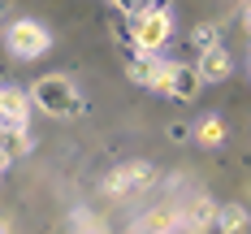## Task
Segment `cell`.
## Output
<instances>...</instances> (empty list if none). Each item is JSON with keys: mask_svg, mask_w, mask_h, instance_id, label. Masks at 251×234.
Returning a JSON list of instances; mask_svg holds the SVG:
<instances>
[{"mask_svg": "<svg viewBox=\"0 0 251 234\" xmlns=\"http://www.w3.org/2000/svg\"><path fill=\"white\" fill-rule=\"evenodd\" d=\"M195 143L200 148H221L226 143V122L217 113H203L200 122H195Z\"/></svg>", "mask_w": 251, "mask_h": 234, "instance_id": "10", "label": "cell"}, {"mask_svg": "<svg viewBox=\"0 0 251 234\" xmlns=\"http://www.w3.org/2000/svg\"><path fill=\"white\" fill-rule=\"evenodd\" d=\"M177 221H182V217H177V204H156V208L143 212V226H139V230L143 234H174Z\"/></svg>", "mask_w": 251, "mask_h": 234, "instance_id": "8", "label": "cell"}, {"mask_svg": "<svg viewBox=\"0 0 251 234\" xmlns=\"http://www.w3.org/2000/svg\"><path fill=\"white\" fill-rule=\"evenodd\" d=\"M156 178V169H151L148 160H130L122 169H113L108 178H104V195H126V191H139V186H148Z\"/></svg>", "mask_w": 251, "mask_h": 234, "instance_id": "5", "label": "cell"}, {"mask_svg": "<svg viewBox=\"0 0 251 234\" xmlns=\"http://www.w3.org/2000/svg\"><path fill=\"white\" fill-rule=\"evenodd\" d=\"M243 22H247V35H251V4H243Z\"/></svg>", "mask_w": 251, "mask_h": 234, "instance_id": "18", "label": "cell"}, {"mask_svg": "<svg viewBox=\"0 0 251 234\" xmlns=\"http://www.w3.org/2000/svg\"><path fill=\"white\" fill-rule=\"evenodd\" d=\"M9 165H13V156H9V152H0V178H4V169H9Z\"/></svg>", "mask_w": 251, "mask_h": 234, "instance_id": "17", "label": "cell"}, {"mask_svg": "<svg viewBox=\"0 0 251 234\" xmlns=\"http://www.w3.org/2000/svg\"><path fill=\"white\" fill-rule=\"evenodd\" d=\"M195 74H200V82H226V78L234 74V56H229V48H226V44H217V48L200 52Z\"/></svg>", "mask_w": 251, "mask_h": 234, "instance_id": "7", "label": "cell"}, {"mask_svg": "<svg viewBox=\"0 0 251 234\" xmlns=\"http://www.w3.org/2000/svg\"><path fill=\"white\" fill-rule=\"evenodd\" d=\"M247 65H251V61H247Z\"/></svg>", "mask_w": 251, "mask_h": 234, "instance_id": "20", "label": "cell"}, {"mask_svg": "<svg viewBox=\"0 0 251 234\" xmlns=\"http://www.w3.org/2000/svg\"><path fill=\"white\" fill-rule=\"evenodd\" d=\"M217 230L221 234H247L251 230L247 204H217Z\"/></svg>", "mask_w": 251, "mask_h": 234, "instance_id": "9", "label": "cell"}, {"mask_svg": "<svg viewBox=\"0 0 251 234\" xmlns=\"http://www.w3.org/2000/svg\"><path fill=\"white\" fill-rule=\"evenodd\" d=\"M174 70H177V61H165V56H156V65H151V78H148V91H160V96H169Z\"/></svg>", "mask_w": 251, "mask_h": 234, "instance_id": "13", "label": "cell"}, {"mask_svg": "<svg viewBox=\"0 0 251 234\" xmlns=\"http://www.w3.org/2000/svg\"><path fill=\"white\" fill-rule=\"evenodd\" d=\"M126 22H130L134 56H160V48L174 35V9H165V4H130Z\"/></svg>", "mask_w": 251, "mask_h": 234, "instance_id": "1", "label": "cell"}, {"mask_svg": "<svg viewBox=\"0 0 251 234\" xmlns=\"http://www.w3.org/2000/svg\"><path fill=\"white\" fill-rule=\"evenodd\" d=\"M0 234H9V221H4V217H0Z\"/></svg>", "mask_w": 251, "mask_h": 234, "instance_id": "19", "label": "cell"}, {"mask_svg": "<svg viewBox=\"0 0 251 234\" xmlns=\"http://www.w3.org/2000/svg\"><path fill=\"white\" fill-rule=\"evenodd\" d=\"M191 44H195L200 52L217 48V44H221V26H217V22H200L195 30H191Z\"/></svg>", "mask_w": 251, "mask_h": 234, "instance_id": "14", "label": "cell"}, {"mask_svg": "<svg viewBox=\"0 0 251 234\" xmlns=\"http://www.w3.org/2000/svg\"><path fill=\"white\" fill-rule=\"evenodd\" d=\"M151 65H156V56H134V61L126 65V74H130V82L148 87V78H151Z\"/></svg>", "mask_w": 251, "mask_h": 234, "instance_id": "16", "label": "cell"}, {"mask_svg": "<svg viewBox=\"0 0 251 234\" xmlns=\"http://www.w3.org/2000/svg\"><path fill=\"white\" fill-rule=\"evenodd\" d=\"M4 44H9V52L18 61H35V56H44L52 48V30L39 18H18V22H9V30H4Z\"/></svg>", "mask_w": 251, "mask_h": 234, "instance_id": "3", "label": "cell"}, {"mask_svg": "<svg viewBox=\"0 0 251 234\" xmlns=\"http://www.w3.org/2000/svg\"><path fill=\"white\" fill-rule=\"evenodd\" d=\"M177 217H182V226L191 234H208L217 226V200L212 195H195V200H186V204L177 208Z\"/></svg>", "mask_w": 251, "mask_h": 234, "instance_id": "6", "label": "cell"}, {"mask_svg": "<svg viewBox=\"0 0 251 234\" xmlns=\"http://www.w3.org/2000/svg\"><path fill=\"white\" fill-rule=\"evenodd\" d=\"M200 91H203L200 74H195L191 65H177V70H174V82H169V96H174V100H195Z\"/></svg>", "mask_w": 251, "mask_h": 234, "instance_id": "11", "label": "cell"}, {"mask_svg": "<svg viewBox=\"0 0 251 234\" xmlns=\"http://www.w3.org/2000/svg\"><path fill=\"white\" fill-rule=\"evenodd\" d=\"M26 96H30V104L39 113H48V117H78L82 113V91L74 87L70 74H44Z\"/></svg>", "mask_w": 251, "mask_h": 234, "instance_id": "2", "label": "cell"}, {"mask_svg": "<svg viewBox=\"0 0 251 234\" xmlns=\"http://www.w3.org/2000/svg\"><path fill=\"white\" fill-rule=\"evenodd\" d=\"M0 130H30V96L22 87H0Z\"/></svg>", "mask_w": 251, "mask_h": 234, "instance_id": "4", "label": "cell"}, {"mask_svg": "<svg viewBox=\"0 0 251 234\" xmlns=\"http://www.w3.org/2000/svg\"><path fill=\"white\" fill-rule=\"evenodd\" d=\"M74 234H108V230H104V221L96 217V212L78 208V212H74Z\"/></svg>", "mask_w": 251, "mask_h": 234, "instance_id": "15", "label": "cell"}, {"mask_svg": "<svg viewBox=\"0 0 251 234\" xmlns=\"http://www.w3.org/2000/svg\"><path fill=\"white\" fill-rule=\"evenodd\" d=\"M0 152H9V156L35 152V134L30 130H0Z\"/></svg>", "mask_w": 251, "mask_h": 234, "instance_id": "12", "label": "cell"}]
</instances>
